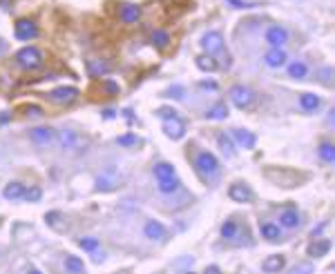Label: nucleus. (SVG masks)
<instances>
[{"label":"nucleus","instance_id":"nucleus-4","mask_svg":"<svg viewBox=\"0 0 335 274\" xmlns=\"http://www.w3.org/2000/svg\"><path fill=\"white\" fill-rule=\"evenodd\" d=\"M228 96H230V100L237 105L239 109H248V107H252V103H255V94H252V89L244 87V85H234V87H230Z\"/></svg>","mask_w":335,"mask_h":274},{"label":"nucleus","instance_id":"nucleus-2","mask_svg":"<svg viewBox=\"0 0 335 274\" xmlns=\"http://www.w3.org/2000/svg\"><path fill=\"white\" fill-rule=\"evenodd\" d=\"M197 170L206 176V179H214V176L219 174V161H217V156H214V154H210V152L197 154Z\"/></svg>","mask_w":335,"mask_h":274},{"label":"nucleus","instance_id":"nucleus-29","mask_svg":"<svg viewBox=\"0 0 335 274\" xmlns=\"http://www.w3.org/2000/svg\"><path fill=\"white\" fill-rule=\"evenodd\" d=\"M197 67L201 71H217V62H214L212 54H204L197 58Z\"/></svg>","mask_w":335,"mask_h":274},{"label":"nucleus","instance_id":"nucleus-19","mask_svg":"<svg viewBox=\"0 0 335 274\" xmlns=\"http://www.w3.org/2000/svg\"><path fill=\"white\" fill-rule=\"evenodd\" d=\"M264 60H266L268 67H275V69H277V67H282L286 62V54L280 49V47H272V49L264 56Z\"/></svg>","mask_w":335,"mask_h":274},{"label":"nucleus","instance_id":"nucleus-37","mask_svg":"<svg viewBox=\"0 0 335 274\" xmlns=\"http://www.w3.org/2000/svg\"><path fill=\"white\" fill-rule=\"evenodd\" d=\"M156 116H159V118H164V121H166V118L176 116V112H174L172 107H159V109H156Z\"/></svg>","mask_w":335,"mask_h":274},{"label":"nucleus","instance_id":"nucleus-22","mask_svg":"<svg viewBox=\"0 0 335 274\" xmlns=\"http://www.w3.org/2000/svg\"><path fill=\"white\" fill-rule=\"evenodd\" d=\"M300 107L304 112H315L320 107V98L315 94H302L300 96Z\"/></svg>","mask_w":335,"mask_h":274},{"label":"nucleus","instance_id":"nucleus-14","mask_svg":"<svg viewBox=\"0 0 335 274\" xmlns=\"http://www.w3.org/2000/svg\"><path fill=\"white\" fill-rule=\"evenodd\" d=\"M232 136L244 150H252V147L257 145V136L252 132H248V129H234Z\"/></svg>","mask_w":335,"mask_h":274},{"label":"nucleus","instance_id":"nucleus-1","mask_svg":"<svg viewBox=\"0 0 335 274\" xmlns=\"http://www.w3.org/2000/svg\"><path fill=\"white\" fill-rule=\"evenodd\" d=\"M16 62L22 67V69H38L42 67V51L38 47H22L20 51L16 54Z\"/></svg>","mask_w":335,"mask_h":274},{"label":"nucleus","instance_id":"nucleus-25","mask_svg":"<svg viewBox=\"0 0 335 274\" xmlns=\"http://www.w3.org/2000/svg\"><path fill=\"white\" fill-rule=\"evenodd\" d=\"M65 270L72 272V274H83L85 272V263L80 261L78 257H72V254H70V257L65 259Z\"/></svg>","mask_w":335,"mask_h":274},{"label":"nucleus","instance_id":"nucleus-35","mask_svg":"<svg viewBox=\"0 0 335 274\" xmlns=\"http://www.w3.org/2000/svg\"><path fill=\"white\" fill-rule=\"evenodd\" d=\"M40 196H42L40 187H30V190L22 192V199L30 201V203H36V201H40Z\"/></svg>","mask_w":335,"mask_h":274},{"label":"nucleus","instance_id":"nucleus-43","mask_svg":"<svg viewBox=\"0 0 335 274\" xmlns=\"http://www.w3.org/2000/svg\"><path fill=\"white\" fill-rule=\"evenodd\" d=\"M228 2H230L234 9H246L248 7V2H244V0H228Z\"/></svg>","mask_w":335,"mask_h":274},{"label":"nucleus","instance_id":"nucleus-24","mask_svg":"<svg viewBox=\"0 0 335 274\" xmlns=\"http://www.w3.org/2000/svg\"><path fill=\"white\" fill-rule=\"evenodd\" d=\"M150 40H152V45H156L159 49H166V47L170 45V33L164 29H154L150 33Z\"/></svg>","mask_w":335,"mask_h":274},{"label":"nucleus","instance_id":"nucleus-45","mask_svg":"<svg viewBox=\"0 0 335 274\" xmlns=\"http://www.w3.org/2000/svg\"><path fill=\"white\" fill-rule=\"evenodd\" d=\"M206 272H219V268L217 266H210V268H206Z\"/></svg>","mask_w":335,"mask_h":274},{"label":"nucleus","instance_id":"nucleus-42","mask_svg":"<svg viewBox=\"0 0 335 274\" xmlns=\"http://www.w3.org/2000/svg\"><path fill=\"white\" fill-rule=\"evenodd\" d=\"M168 94H170V96H172V98L181 100V98H184V87H172L170 91H168Z\"/></svg>","mask_w":335,"mask_h":274},{"label":"nucleus","instance_id":"nucleus-20","mask_svg":"<svg viewBox=\"0 0 335 274\" xmlns=\"http://www.w3.org/2000/svg\"><path fill=\"white\" fill-rule=\"evenodd\" d=\"M58 143L63 150H74L76 145H80V136L76 132H70V129H67V132H60Z\"/></svg>","mask_w":335,"mask_h":274},{"label":"nucleus","instance_id":"nucleus-39","mask_svg":"<svg viewBox=\"0 0 335 274\" xmlns=\"http://www.w3.org/2000/svg\"><path fill=\"white\" fill-rule=\"evenodd\" d=\"M331 76H333V69H331V67H324V69L320 71V80H322L324 85H331Z\"/></svg>","mask_w":335,"mask_h":274},{"label":"nucleus","instance_id":"nucleus-27","mask_svg":"<svg viewBox=\"0 0 335 274\" xmlns=\"http://www.w3.org/2000/svg\"><path fill=\"white\" fill-rule=\"evenodd\" d=\"M88 69L92 76H105L110 71V62L105 60H88Z\"/></svg>","mask_w":335,"mask_h":274},{"label":"nucleus","instance_id":"nucleus-31","mask_svg":"<svg viewBox=\"0 0 335 274\" xmlns=\"http://www.w3.org/2000/svg\"><path fill=\"white\" fill-rule=\"evenodd\" d=\"M306 71H308V69H306V65H304V62H300V60H295V62H290V65H288V76H290V78H304V76H306Z\"/></svg>","mask_w":335,"mask_h":274},{"label":"nucleus","instance_id":"nucleus-23","mask_svg":"<svg viewBox=\"0 0 335 274\" xmlns=\"http://www.w3.org/2000/svg\"><path fill=\"white\" fill-rule=\"evenodd\" d=\"M22 192H25V187H22L20 183H9L2 190V196L7 201H16V199H22Z\"/></svg>","mask_w":335,"mask_h":274},{"label":"nucleus","instance_id":"nucleus-6","mask_svg":"<svg viewBox=\"0 0 335 274\" xmlns=\"http://www.w3.org/2000/svg\"><path fill=\"white\" fill-rule=\"evenodd\" d=\"M50 98L54 100L56 105H70L78 98V89L76 87H56L50 91Z\"/></svg>","mask_w":335,"mask_h":274},{"label":"nucleus","instance_id":"nucleus-30","mask_svg":"<svg viewBox=\"0 0 335 274\" xmlns=\"http://www.w3.org/2000/svg\"><path fill=\"white\" fill-rule=\"evenodd\" d=\"M217 143H219V150L226 154L228 158L234 156V145H232V138H230V136H226V134H219Z\"/></svg>","mask_w":335,"mask_h":274},{"label":"nucleus","instance_id":"nucleus-40","mask_svg":"<svg viewBox=\"0 0 335 274\" xmlns=\"http://www.w3.org/2000/svg\"><path fill=\"white\" fill-rule=\"evenodd\" d=\"M103 89L108 91V94H118V91H121V89H118V85L114 83V80H103Z\"/></svg>","mask_w":335,"mask_h":274},{"label":"nucleus","instance_id":"nucleus-12","mask_svg":"<svg viewBox=\"0 0 335 274\" xmlns=\"http://www.w3.org/2000/svg\"><path fill=\"white\" fill-rule=\"evenodd\" d=\"M143 232H146V237L150 239V241H168V230L164 225L159 223V221H148L146 228H143Z\"/></svg>","mask_w":335,"mask_h":274},{"label":"nucleus","instance_id":"nucleus-26","mask_svg":"<svg viewBox=\"0 0 335 274\" xmlns=\"http://www.w3.org/2000/svg\"><path fill=\"white\" fill-rule=\"evenodd\" d=\"M154 176H156V181H159V179H172V176H176V172H174V167H172L170 163H156V165H154Z\"/></svg>","mask_w":335,"mask_h":274},{"label":"nucleus","instance_id":"nucleus-5","mask_svg":"<svg viewBox=\"0 0 335 274\" xmlns=\"http://www.w3.org/2000/svg\"><path fill=\"white\" fill-rule=\"evenodd\" d=\"M14 33H16L18 40H34L40 31H38V27H36L34 20L20 18V20H16V25H14Z\"/></svg>","mask_w":335,"mask_h":274},{"label":"nucleus","instance_id":"nucleus-33","mask_svg":"<svg viewBox=\"0 0 335 274\" xmlns=\"http://www.w3.org/2000/svg\"><path fill=\"white\" fill-rule=\"evenodd\" d=\"M237 232H239V228H237L234 221H226V223L222 225V237L224 239H234V237H237Z\"/></svg>","mask_w":335,"mask_h":274},{"label":"nucleus","instance_id":"nucleus-16","mask_svg":"<svg viewBox=\"0 0 335 274\" xmlns=\"http://www.w3.org/2000/svg\"><path fill=\"white\" fill-rule=\"evenodd\" d=\"M280 225H282V228H288V230L298 228V225H300V212H298V210H293V208L284 210V212L280 214Z\"/></svg>","mask_w":335,"mask_h":274},{"label":"nucleus","instance_id":"nucleus-10","mask_svg":"<svg viewBox=\"0 0 335 274\" xmlns=\"http://www.w3.org/2000/svg\"><path fill=\"white\" fill-rule=\"evenodd\" d=\"M30 138L36 145H52L56 141V132L52 127H34L30 129Z\"/></svg>","mask_w":335,"mask_h":274},{"label":"nucleus","instance_id":"nucleus-38","mask_svg":"<svg viewBox=\"0 0 335 274\" xmlns=\"http://www.w3.org/2000/svg\"><path fill=\"white\" fill-rule=\"evenodd\" d=\"M25 112H27V116H32V118L42 116V107H38V105H27Z\"/></svg>","mask_w":335,"mask_h":274},{"label":"nucleus","instance_id":"nucleus-41","mask_svg":"<svg viewBox=\"0 0 335 274\" xmlns=\"http://www.w3.org/2000/svg\"><path fill=\"white\" fill-rule=\"evenodd\" d=\"M300 272H313V266H310V263H304V266H295V268H293V274H300Z\"/></svg>","mask_w":335,"mask_h":274},{"label":"nucleus","instance_id":"nucleus-13","mask_svg":"<svg viewBox=\"0 0 335 274\" xmlns=\"http://www.w3.org/2000/svg\"><path fill=\"white\" fill-rule=\"evenodd\" d=\"M118 18H121V22H126V25H132V22H136L138 18H141V7H138V4H123V7L118 9Z\"/></svg>","mask_w":335,"mask_h":274},{"label":"nucleus","instance_id":"nucleus-3","mask_svg":"<svg viewBox=\"0 0 335 274\" xmlns=\"http://www.w3.org/2000/svg\"><path fill=\"white\" fill-rule=\"evenodd\" d=\"M123 176L118 174V170H114V167H108L105 172H100L98 179H96V190L98 192H112L116 190L118 185H121Z\"/></svg>","mask_w":335,"mask_h":274},{"label":"nucleus","instance_id":"nucleus-11","mask_svg":"<svg viewBox=\"0 0 335 274\" xmlns=\"http://www.w3.org/2000/svg\"><path fill=\"white\" fill-rule=\"evenodd\" d=\"M266 42H268L270 47H284L286 42H288V31H286L284 27H280V25L268 27V31H266Z\"/></svg>","mask_w":335,"mask_h":274},{"label":"nucleus","instance_id":"nucleus-7","mask_svg":"<svg viewBox=\"0 0 335 274\" xmlns=\"http://www.w3.org/2000/svg\"><path fill=\"white\" fill-rule=\"evenodd\" d=\"M228 196H230L234 203H250V201L255 199L252 190L246 185V183H234V185H230V190H228Z\"/></svg>","mask_w":335,"mask_h":274},{"label":"nucleus","instance_id":"nucleus-44","mask_svg":"<svg viewBox=\"0 0 335 274\" xmlns=\"http://www.w3.org/2000/svg\"><path fill=\"white\" fill-rule=\"evenodd\" d=\"M204 89H217V83H201Z\"/></svg>","mask_w":335,"mask_h":274},{"label":"nucleus","instance_id":"nucleus-8","mask_svg":"<svg viewBox=\"0 0 335 274\" xmlns=\"http://www.w3.org/2000/svg\"><path fill=\"white\" fill-rule=\"evenodd\" d=\"M201 47L206 49V54H217L224 49V36L219 31H208L201 38Z\"/></svg>","mask_w":335,"mask_h":274},{"label":"nucleus","instance_id":"nucleus-9","mask_svg":"<svg viewBox=\"0 0 335 274\" xmlns=\"http://www.w3.org/2000/svg\"><path fill=\"white\" fill-rule=\"evenodd\" d=\"M164 132H166L168 138H172V141H179V138H184V134H186V125L179 121V116L166 118V121H164Z\"/></svg>","mask_w":335,"mask_h":274},{"label":"nucleus","instance_id":"nucleus-28","mask_svg":"<svg viewBox=\"0 0 335 274\" xmlns=\"http://www.w3.org/2000/svg\"><path fill=\"white\" fill-rule=\"evenodd\" d=\"M228 116V105L226 103H217L212 109H208V114H206V118H210V121H222V118Z\"/></svg>","mask_w":335,"mask_h":274},{"label":"nucleus","instance_id":"nucleus-32","mask_svg":"<svg viewBox=\"0 0 335 274\" xmlns=\"http://www.w3.org/2000/svg\"><path fill=\"white\" fill-rule=\"evenodd\" d=\"M320 156H322V161L333 163L335 161V147L331 143H322V145H320Z\"/></svg>","mask_w":335,"mask_h":274},{"label":"nucleus","instance_id":"nucleus-46","mask_svg":"<svg viewBox=\"0 0 335 274\" xmlns=\"http://www.w3.org/2000/svg\"><path fill=\"white\" fill-rule=\"evenodd\" d=\"M9 121V116H4V114H2V116H0V123H7Z\"/></svg>","mask_w":335,"mask_h":274},{"label":"nucleus","instance_id":"nucleus-18","mask_svg":"<svg viewBox=\"0 0 335 274\" xmlns=\"http://www.w3.org/2000/svg\"><path fill=\"white\" fill-rule=\"evenodd\" d=\"M328 250H331V241H328V239H320V241L310 243L306 252H308V257L318 259V257H324V254H328Z\"/></svg>","mask_w":335,"mask_h":274},{"label":"nucleus","instance_id":"nucleus-15","mask_svg":"<svg viewBox=\"0 0 335 274\" xmlns=\"http://www.w3.org/2000/svg\"><path fill=\"white\" fill-rule=\"evenodd\" d=\"M284 266H286V259L282 257V254H270V257L264 259L262 270L264 272H280V270H284Z\"/></svg>","mask_w":335,"mask_h":274},{"label":"nucleus","instance_id":"nucleus-34","mask_svg":"<svg viewBox=\"0 0 335 274\" xmlns=\"http://www.w3.org/2000/svg\"><path fill=\"white\" fill-rule=\"evenodd\" d=\"M116 143H118L121 147H132V145H136V143H138V138H136V134L128 132V134H123V136H118Z\"/></svg>","mask_w":335,"mask_h":274},{"label":"nucleus","instance_id":"nucleus-21","mask_svg":"<svg viewBox=\"0 0 335 274\" xmlns=\"http://www.w3.org/2000/svg\"><path fill=\"white\" fill-rule=\"evenodd\" d=\"M159 192L161 194H174V192H179V187H181V183L176 176H172V179H159Z\"/></svg>","mask_w":335,"mask_h":274},{"label":"nucleus","instance_id":"nucleus-36","mask_svg":"<svg viewBox=\"0 0 335 274\" xmlns=\"http://www.w3.org/2000/svg\"><path fill=\"white\" fill-rule=\"evenodd\" d=\"M78 245L83 250H88V252H94V250L98 248V239H92V237H90V239H80Z\"/></svg>","mask_w":335,"mask_h":274},{"label":"nucleus","instance_id":"nucleus-17","mask_svg":"<svg viewBox=\"0 0 335 274\" xmlns=\"http://www.w3.org/2000/svg\"><path fill=\"white\" fill-rule=\"evenodd\" d=\"M260 232H262V237L270 243H277L282 239V230H280V225H275V223H262Z\"/></svg>","mask_w":335,"mask_h":274}]
</instances>
